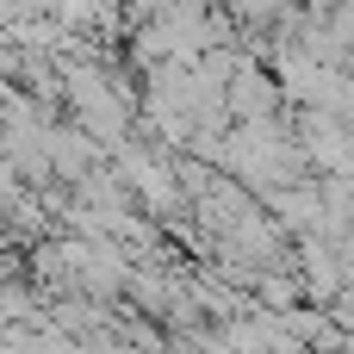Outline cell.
<instances>
[{
	"instance_id": "obj_5",
	"label": "cell",
	"mask_w": 354,
	"mask_h": 354,
	"mask_svg": "<svg viewBox=\"0 0 354 354\" xmlns=\"http://www.w3.org/2000/svg\"><path fill=\"white\" fill-rule=\"evenodd\" d=\"M19 187H25V180H19V168H12V162H6V149H0V205H6Z\"/></svg>"
},
{
	"instance_id": "obj_1",
	"label": "cell",
	"mask_w": 354,
	"mask_h": 354,
	"mask_svg": "<svg viewBox=\"0 0 354 354\" xmlns=\"http://www.w3.org/2000/svg\"><path fill=\"white\" fill-rule=\"evenodd\" d=\"M106 162H112V174L124 180V193H131L149 218L174 224V218L187 212V193H180V180H174V156H162V149H149V143H137V137H118V143H106Z\"/></svg>"
},
{
	"instance_id": "obj_2",
	"label": "cell",
	"mask_w": 354,
	"mask_h": 354,
	"mask_svg": "<svg viewBox=\"0 0 354 354\" xmlns=\"http://www.w3.org/2000/svg\"><path fill=\"white\" fill-rule=\"evenodd\" d=\"M44 156H50V180H62V187H75L81 174H93L100 162H106V143L100 137H87L75 118L68 124H44Z\"/></svg>"
},
{
	"instance_id": "obj_3",
	"label": "cell",
	"mask_w": 354,
	"mask_h": 354,
	"mask_svg": "<svg viewBox=\"0 0 354 354\" xmlns=\"http://www.w3.org/2000/svg\"><path fill=\"white\" fill-rule=\"evenodd\" d=\"M286 268L299 274V286H305L317 305H336V299L348 292L342 255H336V243H324V236H299V255H286Z\"/></svg>"
},
{
	"instance_id": "obj_4",
	"label": "cell",
	"mask_w": 354,
	"mask_h": 354,
	"mask_svg": "<svg viewBox=\"0 0 354 354\" xmlns=\"http://www.w3.org/2000/svg\"><path fill=\"white\" fill-rule=\"evenodd\" d=\"M224 106H230V118H274V112L286 106V93H280V81L249 56V62L230 68V81H224Z\"/></svg>"
}]
</instances>
